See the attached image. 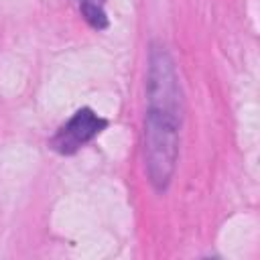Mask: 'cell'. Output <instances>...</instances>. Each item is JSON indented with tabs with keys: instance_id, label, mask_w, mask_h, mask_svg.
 Returning <instances> with one entry per match:
<instances>
[{
	"instance_id": "3957f363",
	"label": "cell",
	"mask_w": 260,
	"mask_h": 260,
	"mask_svg": "<svg viewBox=\"0 0 260 260\" xmlns=\"http://www.w3.org/2000/svg\"><path fill=\"white\" fill-rule=\"evenodd\" d=\"M81 14H83V18H85L93 28H106V26H108V18H106L104 6L81 4Z\"/></svg>"
},
{
	"instance_id": "277c9868",
	"label": "cell",
	"mask_w": 260,
	"mask_h": 260,
	"mask_svg": "<svg viewBox=\"0 0 260 260\" xmlns=\"http://www.w3.org/2000/svg\"><path fill=\"white\" fill-rule=\"evenodd\" d=\"M81 4H95V6H104V0H81Z\"/></svg>"
},
{
	"instance_id": "7a4b0ae2",
	"label": "cell",
	"mask_w": 260,
	"mask_h": 260,
	"mask_svg": "<svg viewBox=\"0 0 260 260\" xmlns=\"http://www.w3.org/2000/svg\"><path fill=\"white\" fill-rule=\"evenodd\" d=\"M106 126H108V122L104 118H100L93 110L81 108V110H77L69 118L67 124H63L59 128V132L51 140V146L59 154H73L83 144H87L89 140H93Z\"/></svg>"
},
{
	"instance_id": "6da1fadb",
	"label": "cell",
	"mask_w": 260,
	"mask_h": 260,
	"mask_svg": "<svg viewBox=\"0 0 260 260\" xmlns=\"http://www.w3.org/2000/svg\"><path fill=\"white\" fill-rule=\"evenodd\" d=\"M183 108L148 104L144 120V165L156 191H165L179 158V132Z\"/></svg>"
}]
</instances>
